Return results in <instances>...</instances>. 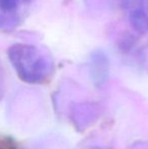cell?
Instances as JSON below:
<instances>
[{
  "instance_id": "3957f363",
  "label": "cell",
  "mask_w": 148,
  "mask_h": 149,
  "mask_svg": "<svg viewBox=\"0 0 148 149\" xmlns=\"http://www.w3.org/2000/svg\"><path fill=\"white\" fill-rule=\"evenodd\" d=\"M130 24L138 33L148 31V15L144 8H132L130 11Z\"/></svg>"
},
{
  "instance_id": "5b68a950",
  "label": "cell",
  "mask_w": 148,
  "mask_h": 149,
  "mask_svg": "<svg viewBox=\"0 0 148 149\" xmlns=\"http://www.w3.org/2000/svg\"><path fill=\"white\" fill-rule=\"evenodd\" d=\"M0 149H15V147L9 139L0 136Z\"/></svg>"
},
{
  "instance_id": "6da1fadb",
  "label": "cell",
  "mask_w": 148,
  "mask_h": 149,
  "mask_svg": "<svg viewBox=\"0 0 148 149\" xmlns=\"http://www.w3.org/2000/svg\"><path fill=\"white\" fill-rule=\"evenodd\" d=\"M8 57L18 76L28 83H43L52 75L53 61L44 50L33 45L15 44Z\"/></svg>"
},
{
  "instance_id": "277c9868",
  "label": "cell",
  "mask_w": 148,
  "mask_h": 149,
  "mask_svg": "<svg viewBox=\"0 0 148 149\" xmlns=\"http://www.w3.org/2000/svg\"><path fill=\"white\" fill-rule=\"evenodd\" d=\"M19 0H0V11L4 14H13L17 10Z\"/></svg>"
},
{
  "instance_id": "7a4b0ae2",
  "label": "cell",
  "mask_w": 148,
  "mask_h": 149,
  "mask_svg": "<svg viewBox=\"0 0 148 149\" xmlns=\"http://www.w3.org/2000/svg\"><path fill=\"white\" fill-rule=\"evenodd\" d=\"M89 70L93 81L97 84H103L109 75V59L101 50L94 51L89 60Z\"/></svg>"
}]
</instances>
